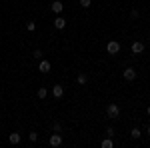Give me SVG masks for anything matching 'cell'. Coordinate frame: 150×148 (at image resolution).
<instances>
[{
	"label": "cell",
	"mask_w": 150,
	"mask_h": 148,
	"mask_svg": "<svg viewBox=\"0 0 150 148\" xmlns=\"http://www.w3.org/2000/svg\"><path fill=\"white\" fill-rule=\"evenodd\" d=\"M148 116H150V106H148Z\"/></svg>",
	"instance_id": "23"
},
{
	"label": "cell",
	"mask_w": 150,
	"mask_h": 148,
	"mask_svg": "<svg viewBox=\"0 0 150 148\" xmlns=\"http://www.w3.org/2000/svg\"><path fill=\"white\" fill-rule=\"evenodd\" d=\"M48 142H50V146L56 148V146H60V144H62V136L56 132V134H52V136H50V140H48Z\"/></svg>",
	"instance_id": "5"
},
{
	"label": "cell",
	"mask_w": 150,
	"mask_h": 148,
	"mask_svg": "<svg viewBox=\"0 0 150 148\" xmlns=\"http://www.w3.org/2000/svg\"><path fill=\"white\" fill-rule=\"evenodd\" d=\"M130 50H132V54H142V52H144V42H140V40L132 42Z\"/></svg>",
	"instance_id": "3"
},
{
	"label": "cell",
	"mask_w": 150,
	"mask_h": 148,
	"mask_svg": "<svg viewBox=\"0 0 150 148\" xmlns=\"http://www.w3.org/2000/svg\"><path fill=\"white\" fill-rule=\"evenodd\" d=\"M26 30L34 32V30H36V22H28V24H26Z\"/></svg>",
	"instance_id": "17"
},
{
	"label": "cell",
	"mask_w": 150,
	"mask_h": 148,
	"mask_svg": "<svg viewBox=\"0 0 150 148\" xmlns=\"http://www.w3.org/2000/svg\"><path fill=\"white\" fill-rule=\"evenodd\" d=\"M52 94H54V98H62V96H64V86L56 84V86L52 88Z\"/></svg>",
	"instance_id": "7"
},
{
	"label": "cell",
	"mask_w": 150,
	"mask_h": 148,
	"mask_svg": "<svg viewBox=\"0 0 150 148\" xmlns=\"http://www.w3.org/2000/svg\"><path fill=\"white\" fill-rule=\"evenodd\" d=\"M130 136L134 138V140H138V138L142 136V132H140V128H132V130H130Z\"/></svg>",
	"instance_id": "11"
},
{
	"label": "cell",
	"mask_w": 150,
	"mask_h": 148,
	"mask_svg": "<svg viewBox=\"0 0 150 148\" xmlns=\"http://www.w3.org/2000/svg\"><path fill=\"white\" fill-rule=\"evenodd\" d=\"M52 12H56V14H62V12H64V4H62L60 0H54V2H52Z\"/></svg>",
	"instance_id": "6"
},
{
	"label": "cell",
	"mask_w": 150,
	"mask_h": 148,
	"mask_svg": "<svg viewBox=\"0 0 150 148\" xmlns=\"http://www.w3.org/2000/svg\"><path fill=\"white\" fill-rule=\"evenodd\" d=\"M130 18H134V20H136V18H138V10H136V8H134V10L130 12Z\"/></svg>",
	"instance_id": "21"
},
{
	"label": "cell",
	"mask_w": 150,
	"mask_h": 148,
	"mask_svg": "<svg viewBox=\"0 0 150 148\" xmlns=\"http://www.w3.org/2000/svg\"><path fill=\"white\" fill-rule=\"evenodd\" d=\"M46 96H48V90L44 88V86H42V88H38V98H46Z\"/></svg>",
	"instance_id": "15"
},
{
	"label": "cell",
	"mask_w": 150,
	"mask_h": 148,
	"mask_svg": "<svg viewBox=\"0 0 150 148\" xmlns=\"http://www.w3.org/2000/svg\"><path fill=\"white\" fill-rule=\"evenodd\" d=\"M106 134L112 138V136H114V128H110V126H108V128H106Z\"/></svg>",
	"instance_id": "20"
},
{
	"label": "cell",
	"mask_w": 150,
	"mask_h": 148,
	"mask_svg": "<svg viewBox=\"0 0 150 148\" xmlns=\"http://www.w3.org/2000/svg\"><path fill=\"white\" fill-rule=\"evenodd\" d=\"M90 4H92V0H80V6H82V8H90Z\"/></svg>",
	"instance_id": "16"
},
{
	"label": "cell",
	"mask_w": 150,
	"mask_h": 148,
	"mask_svg": "<svg viewBox=\"0 0 150 148\" xmlns=\"http://www.w3.org/2000/svg\"><path fill=\"white\" fill-rule=\"evenodd\" d=\"M76 82H78L80 86H84V84L88 82V76H86V74H78V78H76Z\"/></svg>",
	"instance_id": "13"
},
{
	"label": "cell",
	"mask_w": 150,
	"mask_h": 148,
	"mask_svg": "<svg viewBox=\"0 0 150 148\" xmlns=\"http://www.w3.org/2000/svg\"><path fill=\"white\" fill-rule=\"evenodd\" d=\"M42 56H44V52L40 48H36L34 52H32V58H36V60H42Z\"/></svg>",
	"instance_id": "14"
},
{
	"label": "cell",
	"mask_w": 150,
	"mask_h": 148,
	"mask_svg": "<svg viewBox=\"0 0 150 148\" xmlns=\"http://www.w3.org/2000/svg\"><path fill=\"white\" fill-rule=\"evenodd\" d=\"M54 28H58V30H64V28H66V20H64L62 16H58L56 20H54Z\"/></svg>",
	"instance_id": "8"
},
{
	"label": "cell",
	"mask_w": 150,
	"mask_h": 148,
	"mask_svg": "<svg viewBox=\"0 0 150 148\" xmlns=\"http://www.w3.org/2000/svg\"><path fill=\"white\" fill-rule=\"evenodd\" d=\"M122 76H124V80H128V82H132V80H136V70L128 66V68L124 70V72H122Z\"/></svg>",
	"instance_id": "4"
},
{
	"label": "cell",
	"mask_w": 150,
	"mask_h": 148,
	"mask_svg": "<svg viewBox=\"0 0 150 148\" xmlns=\"http://www.w3.org/2000/svg\"><path fill=\"white\" fill-rule=\"evenodd\" d=\"M28 140H30V142H36V140H38V134H36V132H30V134H28Z\"/></svg>",
	"instance_id": "19"
},
{
	"label": "cell",
	"mask_w": 150,
	"mask_h": 148,
	"mask_svg": "<svg viewBox=\"0 0 150 148\" xmlns=\"http://www.w3.org/2000/svg\"><path fill=\"white\" fill-rule=\"evenodd\" d=\"M52 130H54V132H60V130H62V124H60V122H54V124H52Z\"/></svg>",
	"instance_id": "18"
},
{
	"label": "cell",
	"mask_w": 150,
	"mask_h": 148,
	"mask_svg": "<svg viewBox=\"0 0 150 148\" xmlns=\"http://www.w3.org/2000/svg\"><path fill=\"white\" fill-rule=\"evenodd\" d=\"M20 140H22V136H20L18 132H12L10 136H8V142H10V144H20Z\"/></svg>",
	"instance_id": "9"
},
{
	"label": "cell",
	"mask_w": 150,
	"mask_h": 148,
	"mask_svg": "<svg viewBox=\"0 0 150 148\" xmlns=\"http://www.w3.org/2000/svg\"><path fill=\"white\" fill-rule=\"evenodd\" d=\"M38 70H40V72H44V74L50 72V62H48V60H42V62L38 64Z\"/></svg>",
	"instance_id": "10"
},
{
	"label": "cell",
	"mask_w": 150,
	"mask_h": 148,
	"mask_svg": "<svg viewBox=\"0 0 150 148\" xmlns=\"http://www.w3.org/2000/svg\"><path fill=\"white\" fill-rule=\"evenodd\" d=\"M100 146H102V148H112V146H114V142H112V138L108 136L106 140H102V144H100Z\"/></svg>",
	"instance_id": "12"
},
{
	"label": "cell",
	"mask_w": 150,
	"mask_h": 148,
	"mask_svg": "<svg viewBox=\"0 0 150 148\" xmlns=\"http://www.w3.org/2000/svg\"><path fill=\"white\" fill-rule=\"evenodd\" d=\"M146 134H148V136H150V126H148V128H146Z\"/></svg>",
	"instance_id": "22"
},
{
	"label": "cell",
	"mask_w": 150,
	"mask_h": 148,
	"mask_svg": "<svg viewBox=\"0 0 150 148\" xmlns=\"http://www.w3.org/2000/svg\"><path fill=\"white\" fill-rule=\"evenodd\" d=\"M0 118H2V116H0Z\"/></svg>",
	"instance_id": "24"
},
{
	"label": "cell",
	"mask_w": 150,
	"mask_h": 148,
	"mask_svg": "<svg viewBox=\"0 0 150 148\" xmlns=\"http://www.w3.org/2000/svg\"><path fill=\"white\" fill-rule=\"evenodd\" d=\"M106 114H108V118H118L120 116V108H118V104H108L106 106Z\"/></svg>",
	"instance_id": "1"
},
{
	"label": "cell",
	"mask_w": 150,
	"mask_h": 148,
	"mask_svg": "<svg viewBox=\"0 0 150 148\" xmlns=\"http://www.w3.org/2000/svg\"><path fill=\"white\" fill-rule=\"evenodd\" d=\"M106 50H108V54H118L120 52V42H116V40H110L108 44H106Z\"/></svg>",
	"instance_id": "2"
}]
</instances>
